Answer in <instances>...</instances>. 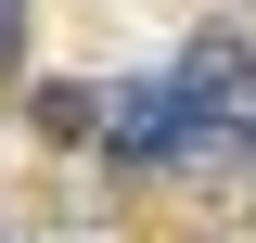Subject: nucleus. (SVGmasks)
Returning <instances> with one entry per match:
<instances>
[{
	"label": "nucleus",
	"instance_id": "1",
	"mask_svg": "<svg viewBox=\"0 0 256 243\" xmlns=\"http://www.w3.org/2000/svg\"><path fill=\"white\" fill-rule=\"evenodd\" d=\"M256 77V52L244 38H192L166 77H141V90H116L102 102V154L116 166H180V154H205V128H218V102Z\"/></svg>",
	"mask_w": 256,
	"mask_h": 243
},
{
	"label": "nucleus",
	"instance_id": "2",
	"mask_svg": "<svg viewBox=\"0 0 256 243\" xmlns=\"http://www.w3.org/2000/svg\"><path fill=\"white\" fill-rule=\"evenodd\" d=\"M0 52H26V0H0Z\"/></svg>",
	"mask_w": 256,
	"mask_h": 243
}]
</instances>
